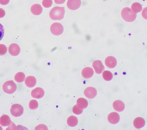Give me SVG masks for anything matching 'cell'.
Listing matches in <instances>:
<instances>
[{
	"mask_svg": "<svg viewBox=\"0 0 147 130\" xmlns=\"http://www.w3.org/2000/svg\"><path fill=\"white\" fill-rule=\"evenodd\" d=\"M35 130H48L47 127L45 125L41 124L35 127Z\"/></svg>",
	"mask_w": 147,
	"mask_h": 130,
	"instance_id": "cell-28",
	"label": "cell"
},
{
	"mask_svg": "<svg viewBox=\"0 0 147 130\" xmlns=\"http://www.w3.org/2000/svg\"><path fill=\"white\" fill-rule=\"evenodd\" d=\"M84 93L85 96L87 98L92 99L96 96L97 92L95 88L93 87H90L85 89Z\"/></svg>",
	"mask_w": 147,
	"mask_h": 130,
	"instance_id": "cell-7",
	"label": "cell"
},
{
	"mask_svg": "<svg viewBox=\"0 0 147 130\" xmlns=\"http://www.w3.org/2000/svg\"><path fill=\"white\" fill-rule=\"evenodd\" d=\"M51 33L55 35H59L62 33L63 31V27L61 23L55 22L53 23L50 27Z\"/></svg>",
	"mask_w": 147,
	"mask_h": 130,
	"instance_id": "cell-5",
	"label": "cell"
},
{
	"mask_svg": "<svg viewBox=\"0 0 147 130\" xmlns=\"http://www.w3.org/2000/svg\"><path fill=\"white\" fill-rule=\"evenodd\" d=\"M8 51L9 54L13 56H16L20 53V49L17 44L12 43L10 45L8 48Z\"/></svg>",
	"mask_w": 147,
	"mask_h": 130,
	"instance_id": "cell-8",
	"label": "cell"
},
{
	"mask_svg": "<svg viewBox=\"0 0 147 130\" xmlns=\"http://www.w3.org/2000/svg\"><path fill=\"white\" fill-rule=\"evenodd\" d=\"M113 106L114 109L118 112H121L125 109V105L124 103L120 100H117L113 103Z\"/></svg>",
	"mask_w": 147,
	"mask_h": 130,
	"instance_id": "cell-13",
	"label": "cell"
},
{
	"mask_svg": "<svg viewBox=\"0 0 147 130\" xmlns=\"http://www.w3.org/2000/svg\"><path fill=\"white\" fill-rule=\"evenodd\" d=\"M78 121L76 117L74 115L70 116L67 118V123L69 126L74 127L76 126L78 124Z\"/></svg>",
	"mask_w": 147,
	"mask_h": 130,
	"instance_id": "cell-19",
	"label": "cell"
},
{
	"mask_svg": "<svg viewBox=\"0 0 147 130\" xmlns=\"http://www.w3.org/2000/svg\"><path fill=\"white\" fill-rule=\"evenodd\" d=\"M92 67L95 72L97 74L101 73L105 69V67L102 62L99 60L94 61L92 63Z\"/></svg>",
	"mask_w": 147,
	"mask_h": 130,
	"instance_id": "cell-10",
	"label": "cell"
},
{
	"mask_svg": "<svg viewBox=\"0 0 147 130\" xmlns=\"http://www.w3.org/2000/svg\"><path fill=\"white\" fill-rule=\"evenodd\" d=\"M30 10L31 13L35 15H38L42 13V8L40 5L35 4L31 6Z\"/></svg>",
	"mask_w": 147,
	"mask_h": 130,
	"instance_id": "cell-17",
	"label": "cell"
},
{
	"mask_svg": "<svg viewBox=\"0 0 147 130\" xmlns=\"http://www.w3.org/2000/svg\"><path fill=\"white\" fill-rule=\"evenodd\" d=\"M7 51L6 47L4 44H0V55H3L6 54Z\"/></svg>",
	"mask_w": 147,
	"mask_h": 130,
	"instance_id": "cell-27",
	"label": "cell"
},
{
	"mask_svg": "<svg viewBox=\"0 0 147 130\" xmlns=\"http://www.w3.org/2000/svg\"><path fill=\"white\" fill-rule=\"evenodd\" d=\"M65 10L64 7H55L49 13L50 18L53 20H61L64 18Z\"/></svg>",
	"mask_w": 147,
	"mask_h": 130,
	"instance_id": "cell-1",
	"label": "cell"
},
{
	"mask_svg": "<svg viewBox=\"0 0 147 130\" xmlns=\"http://www.w3.org/2000/svg\"><path fill=\"white\" fill-rule=\"evenodd\" d=\"M25 77V75L24 73L22 72H19L15 75L14 79L18 83H21L24 81Z\"/></svg>",
	"mask_w": 147,
	"mask_h": 130,
	"instance_id": "cell-22",
	"label": "cell"
},
{
	"mask_svg": "<svg viewBox=\"0 0 147 130\" xmlns=\"http://www.w3.org/2000/svg\"><path fill=\"white\" fill-rule=\"evenodd\" d=\"M72 111L74 114L79 115L82 113L83 111V109L80 107L76 104L73 107Z\"/></svg>",
	"mask_w": 147,
	"mask_h": 130,
	"instance_id": "cell-25",
	"label": "cell"
},
{
	"mask_svg": "<svg viewBox=\"0 0 147 130\" xmlns=\"http://www.w3.org/2000/svg\"><path fill=\"white\" fill-rule=\"evenodd\" d=\"M10 118L8 115H3L0 118V124L2 126H7L11 123Z\"/></svg>",
	"mask_w": 147,
	"mask_h": 130,
	"instance_id": "cell-18",
	"label": "cell"
},
{
	"mask_svg": "<svg viewBox=\"0 0 147 130\" xmlns=\"http://www.w3.org/2000/svg\"><path fill=\"white\" fill-rule=\"evenodd\" d=\"M10 111L11 114L13 116L15 117H18L23 114L24 108L21 105L15 104L12 105Z\"/></svg>",
	"mask_w": 147,
	"mask_h": 130,
	"instance_id": "cell-4",
	"label": "cell"
},
{
	"mask_svg": "<svg viewBox=\"0 0 147 130\" xmlns=\"http://www.w3.org/2000/svg\"><path fill=\"white\" fill-rule=\"evenodd\" d=\"M93 69L90 67H86L84 68L82 71V76L86 79H88L91 77L94 74Z\"/></svg>",
	"mask_w": 147,
	"mask_h": 130,
	"instance_id": "cell-14",
	"label": "cell"
},
{
	"mask_svg": "<svg viewBox=\"0 0 147 130\" xmlns=\"http://www.w3.org/2000/svg\"><path fill=\"white\" fill-rule=\"evenodd\" d=\"M2 88L5 93L11 94L16 91L17 89V86L13 80H9L6 81L4 83Z\"/></svg>",
	"mask_w": 147,
	"mask_h": 130,
	"instance_id": "cell-3",
	"label": "cell"
},
{
	"mask_svg": "<svg viewBox=\"0 0 147 130\" xmlns=\"http://www.w3.org/2000/svg\"><path fill=\"white\" fill-rule=\"evenodd\" d=\"M53 3L52 0H43L42 4L44 7L45 8H49L51 7Z\"/></svg>",
	"mask_w": 147,
	"mask_h": 130,
	"instance_id": "cell-26",
	"label": "cell"
},
{
	"mask_svg": "<svg viewBox=\"0 0 147 130\" xmlns=\"http://www.w3.org/2000/svg\"><path fill=\"white\" fill-rule=\"evenodd\" d=\"M76 103L79 107L83 109L86 108L88 104L87 100L83 98H78L77 100Z\"/></svg>",
	"mask_w": 147,
	"mask_h": 130,
	"instance_id": "cell-20",
	"label": "cell"
},
{
	"mask_svg": "<svg viewBox=\"0 0 147 130\" xmlns=\"http://www.w3.org/2000/svg\"><path fill=\"white\" fill-rule=\"evenodd\" d=\"M131 8L132 11L135 13L140 12L142 9L141 5L138 2L133 3L131 6Z\"/></svg>",
	"mask_w": 147,
	"mask_h": 130,
	"instance_id": "cell-21",
	"label": "cell"
},
{
	"mask_svg": "<svg viewBox=\"0 0 147 130\" xmlns=\"http://www.w3.org/2000/svg\"><path fill=\"white\" fill-rule=\"evenodd\" d=\"M5 15V12L2 8H0V18L3 17Z\"/></svg>",
	"mask_w": 147,
	"mask_h": 130,
	"instance_id": "cell-30",
	"label": "cell"
},
{
	"mask_svg": "<svg viewBox=\"0 0 147 130\" xmlns=\"http://www.w3.org/2000/svg\"><path fill=\"white\" fill-rule=\"evenodd\" d=\"M102 76L103 79L106 81L111 80L113 77L112 73L108 71H104L102 73Z\"/></svg>",
	"mask_w": 147,
	"mask_h": 130,
	"instance_id": "cell-23",
	"label": "cell"
},
{
	"mask_svg": "<svg viewBox=\"0 0 147 130\" xmlns=\"http://www.w3.org/2000/svg\"><path fill=\"white\" fill-rule=\"evenodd\" d=\"M9 0H0V4L2 5H5L8 4Z\"/></svg>",
	"mask_w": 147,
	"mask_h": 130,
	"instance_id": "cell-31",
	"label": "cell"
},
{
	"mask_svg": "<svg viewBox=\"0 0 147 130\" xmlns=\"http://www.w3.org/2000/svg\"><path fill=\"white\" fill-rule=\"evenodd\" d=\"M55 3L57 4H62L64 3L66 0H54Z\"/></svg>",
	"mask_w": 147,
	"mask_h": 130,
	"instance_id": "cell-32",
	"label": "cell"
},
{
	"mask_svg": "<svg viewBox=\"0 0 147 130\" xmlns=\"http://www.w3.org/2000/svg\"><path fill=\"white\" fill-rule=\"evenodd\" d=\"M81 4V0H68L67 5L69 9L74 10L78 9Z\"/></svg>",
	"mask_w": 147,
	"mask_h": 130,
	"instance_id": "cell-6",
	"label": "cell"
},
{
	"mask_svg": "<svg viewBox=\"0 0 147 130\" xmlns=\"http://www.w3.org/2000/svg\"><path fill=\"white\" fill-rule=\"evenodd\" d=\"M105 63L107 67L110 68H113L116 66L117 64V61L115 57L113 56H109L106 58Z\"/></svg>",
	"mask_w": 147,
	"mask_h": 130,
	"instance_id": "cell-12",
	"label": "cell"
},
{
	"mask_svg": "<svg viewBox=\"0 0 147 130\" xmlns=\"http://www.w3.org/2000/svg\"><path fill=\"white\" fill-rule=\"evenodd\" d=\"M4 33V29L3 25L0 23V41L3 38Z\"/></svg>",
	"mask_w": 147,
	"mask_h": 130,
	"instance_id": "cell-29",
	"label": "cell"
},
{
	"mask_svg": "<svg viewBox=\"0 0 147 130\" xmlns=\"http://www.w3.org/2000/svg\"><path fill=\"white\" fill-rule=\"evenodd\" d=\"M145 124V121L144 119L140 117H136L133 121L134 126L137 129H139L143 127Z\"/></svg>",
	"mask_w": 147,
	"mask_h": 130,
	"instance_id": "cell-15",
	"label": "cell"
},
{
	"mask_svg": "<svg viewBox=\"0 0 147 130\" xmlns=\"http://www.w3.org/2000/svg\"><path fill=\"white\" fill-rule=\"evenodd\" d=\"M44 91L41 88L37 87L32 90L31 92L32 97L35 98L39 99L44 96Z\"/></svg>",
	"mask_w": 147,
	"mask_h": 130,
	"instance_id": "cell-9",
	"label": "cell"
},
{
	"mask_svg": "<svg viewBox=\"0 0 147 130\" xmlns=\"http://www.w3.org/2000/svg\"><path fill=\"white\" fill-rule=\"evenodd\" d=\"M29 106L30 109L32 110L36 109L38 107V103L36 100L32 99L29 102Z\"/></svg>",
	"mask_w": 147,
	"mask_h": 130,
	"instance_id": "cell-24",
	"label": "cell"
},
{
	"mask_svg": "<svg viewBox=\"0 0 147 130\" xmlns=\"http://www.w3.org/2000/svg\"><path fill=\"white\" fill-rule=\"evenodd\" d=\"M107 119L109 122L112 124L117 123L120 120V116L118 113L114 112L110 113L108 116Z\"/></svg>",
	"mask_w": 147,
	"mask_h": 130,
	"instance_id": "cell-11",
	"label": "cell"
},
{
	"mask_svg": "<svg viewBox=\"0 0 147 130\" xmlns=\"http://www.w3.org/2000/svg\"><path fill=\"white\" fill-rule=\"evenodd\" d=\"M36 78L34 76H29L27 77L25 81L26 86L29 87H32L36 84Z\"/></svg>",
	"mask_w": 147,
	"mask_h": 130,
	"instance_id": "cell-16",
	"label": "cell"
},
{
	"mask_svg": "<svg viewBox=\"0 0 147 130\" xmlns=\"http://www.w3.org/2000/svg\"><path fill=\"white\" fill-rule=\"evenodd\" d=\"M121 14L123 19L127 22L133 21L136 17V13H133L130 8L127 7L124 8L122 9Z\"/></svg>",
	"mask_w": 147,
	"mask_h": 130,
	"instance_id": "cell-2",
	"label": "cell"
}]
</instances>
